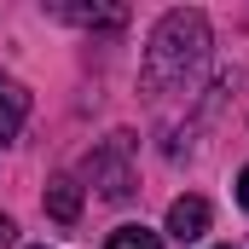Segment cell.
<instances>
[{"label":"cell","mask_w":249,"mask_h":249,"mask_svg":"<svg viewBox=\"0 0 249 249\" xmlns=\"http://www.w3.org/2000/svg\"><path fill=\"white\" fill-rule=\"evenodd\" d=\"M209 64V18L197 6L162 12V23L145 41V93H186L197 70Z\"/></svg>","instance_id":"1"},{"label":"cell","mask_w":249,"mask_h":249,"mask_svg":"<svg viewBox=\"0 0 249 249\" xmlns=\"http://www.w3.org/2000/svg\"><path fill=\"white\" fill-rule=\"evenodd\" d=\"M127 151H133V133H110L93 157H87V180L99 186L105 203H127L133 197V168H127Z\"/></svg>","instance_id":"2"},{"label":"cell","mask_w":249,"mask_h":249,"mask_svg":"<svg viewBox=\"0 0 249 249\" xmlns=\"http://www.w3.org/2000/svg\"><path fill=\"white\" fill-rule=\"evenodd\" d=\"M209 232V203L203 197H174L168 203V238L174 244H197Z\"/></svg>","instance_id":"3"},{"label":"cell","mask_w":249,"mask_h":249,"mask_svg":"<svg viewBox=\"0 0 249 249\" xmlns=\"http://www.w3.org/2000/svg\"><path fill=\"white\" fill-rule=\"evenodd\" d=\"M29 116V93H23V81H12V75H0V151L18 139V127Z\"/></svg>","instance_id":"4"},{"label":"cell","mask_w":249,"mask_h":249,"mask_svg":"<svg viewBox=\"0 0 249 249\" xmlns=\"http://www.w3.org/2000/svg\"><path fill=\"white\" fill-rule=\"evenodd\" d=\"M47 214H53L58 226H75V220H81V186H75L70 174H53V180H47Z\"/></svg>","instance_id":"5"},{"label":"cell","mask_w":249,"mask_h":249,"mask_svg":"<svg viewBox=\"0 0 249 249\" xmlns=\"http://www.w3.org/2000/svg\"><path fill=\"white\" fill-rule=\"evenodd\" d=\"M105 249H162V232H151V226H116Z\"/></svg>","instance_id":"6"},{"label":"cell","mask_w":249,"mask_h":249,"mask_svg":"<svg viewBox=\"0 0 249 249\" xmlns=\"http://www.w3.org/2000/svg\"><path fill=\"white\" fill-rule=\"evenodd\" d=\"M18 244V226H12V214H0V249H12Z\"/></svg>","instance_id":"7"},{"label":"cell","mask_w":249,"mask_h":249,"mask_svg":"<svg viewBox=\"0 0 249 249\" xmlns=\"http://www.w3.org/2000/svg\"><path fill=\"white\" fill-rule=\"evenodd\" d=\"M238 203L249 209V162H244V174H238Z\"/></svg>","instance_id":"8"},{"label":"cell","mask_w":249,"mask_h":249,"mask_svg":"<svg viewBox=\"0 0 249 249\" xmlns=\"http://www.w3.org/2000/svg\"><path fill=\"white\" fill-rule=\"evenodd\" d=\"M29 249H47V244H29Z\"/></svg>","instance_id":"9"},{"label":"cell","mask_w":249,"mask_h":249,"mask_svg":"<svg viewBox=\"0 0 249 249\" xmlns=\"http://www.w3.org/2000/svg\"><path fill=\"white\" fill-rule=\"evenodd\" d=\"M220 249H232V244H220Z\"/></svg>","instance_id":"10"}]
</instances>
